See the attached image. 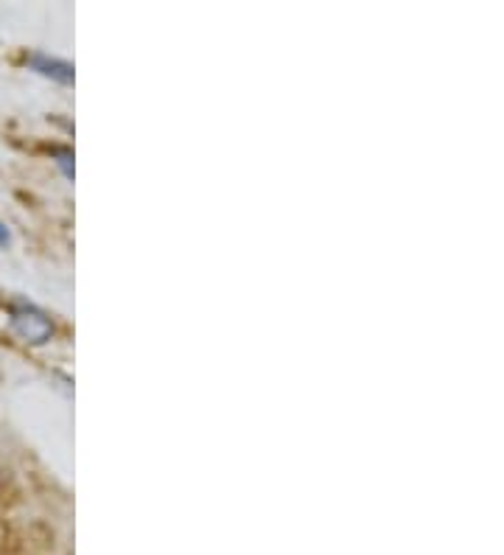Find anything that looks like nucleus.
<instances>
[{"label": "nucleus", "mask_w": 504, "mask_h": 555, "mask_svg": "<svg viewBox=\"0 0 504 555\" xmlns=\"http://www.w3.org/2000/svg\"><path fill=\"white\" fill-rule=\"evenodd\" d=\"M9 325H12V332L28 343L34 348L48 346L56 334L54 320L48 318V312H42L40 306L28 304V300H14L9 306Z\"/></svg>", "instance_id": "f257e3e1"}, {"label": "nucleus", "mask_w": 504, "mask_h": 555, "mask_svg": "<svg viewBox=\"0 0 504 555\" xmlns=\"http://www.w3.org/2000/svg\"><path fill=\"white\" fill-rule=\"evenodd\" d=\"M9 242H12V233H9L7 222H3V219H0V247H7Z\"/></svg>", "instance_id": "20e7f679"}, {"label": "nucleus", "mask_w": 504, "mask_h": 555, "mask_svg": "<svg viewBox=\"0 0 504 555\" xmlns=\"http://www.w3.org/2000/svg\"><path fill=\"white\" fill-rule=\"evenodd\" d=\"M54 163H56V166H60L62 177H65V180H70V183H74V177H76L74 150H70V146H56V150H54Z\"/></svg>", "instance_id": "7ed1b4c3"}, {"label": "nucleus", "mask_w": 504, "mask_h": 555, "mask_svg": "<svg viewBox=\"0 0 504 555\" xmlns=\"http://www.w3.org/2000/svg\"><path fill=\"white\" fill-rule=\"evenodd\" d=\"M26 65L31 74L42 76V79L56 81V85H62V88H70V85L76 81L74 62H67V60H62V56H54V54H46V51H34V54H28Z\"/></svg>", "instance_id": "f03ea898"}]
</instances>
